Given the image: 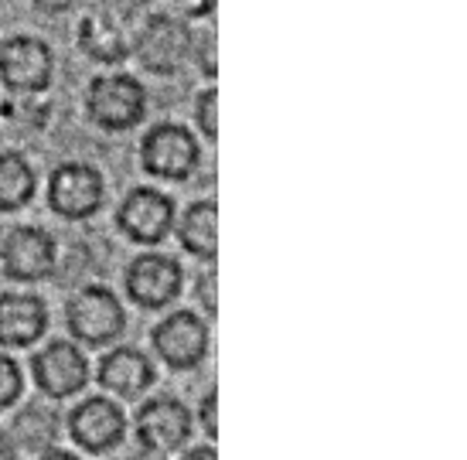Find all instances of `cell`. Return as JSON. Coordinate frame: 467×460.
Returning <instances> with one entry per match:
<instances>
[{
    "instance_id": "ac0fdd59",
    "label": "cell",
    "mask_w": 467,
    "mask_h": 460,
    "mask_svg": "<svg viewBox=\"0 0 467 460\" xmlns=\"http://www.w3.org/2000/svg\"><path fill=\"white\" fill-rule=\"evenodd\" d=\"M35 198V171L21 154H0V211L25 209Z\"/></svg>"
},
{
    "instance_id": "52a82bcc",
    "label": "cell",
    "mask_w": 467,
    "mask_h": 460,
    "mask_svg": "<svg viewBox=\"0 0 467 460\" xmlns=\"http://www.w3.org/2000/svg\"><path fill=\"white\" fill-rule=\"evenodd\" d=\"M154 348L171 368H195L208 355V328L205 321L192 311H178V314L164 317L154 328Z\"/></svg>"
},
{
    "instance_id": "cb8c5ba5",
    "label": "cell",
    "mask_w": 467,
    "mask_h": 460,
    "mask_svg": "<svg viewBox=\"0 0 467 460\" xmlns=\"http://www.w3.org/2000/svg\"><path fill=\"white\" fill-rule=\"evenodd\" d=\"M198 55H202V72H205V76H215V35H205Z\"/></svg>"
},
{
    "instance_id": "e0dca14e",
    "label": "cell",
    "mask_w": 467,
    "mask_h": 460,
    "mask_svg": "<svg viewBox=\"0 0 467 460\" xmlns=\"http://www.w3.org/2000/svg\"><path fill=\"white\" fill-rule=\"evenodd\" d=\"M178 239L198 260H215V252H219V205L215 201H195L178 225Z\"/></svg>"
},
{
    "instance_id": "7402d4cb",
    "label": "cell",
    "mask_w": 467,
    "mask_h": 460,
    "mask_svg": "<svg viewBox=\"0 0 467 460\" xmlns=\"http://www.w3.org/2000/svg\"><path fill=\"white\" fill-rule=\"evenodd\" d=\"M195 293H198V301H202V307H205L208 314H215L219 311V297H215V270H208V273H202L198 276V287H195Z\"/></svg>"
},
{
    "instance_id": "5bb4252c",
    "label": "cell",
    "mask_w": 467,
    "mask_h": 460,
    "mask_svg": "<svg viewBox=\"0 0 467 460\" xmlns=\"http://www.w3.org/2000/svg\"><path fill=\"white\" fill-rule=\"evenodd\" d=\"M48 328V311L38 297L4 293L0 297V344L7 348H27Z\"/></svg>"
},
{
    "instance_id": "484cf974",
    "label": "cell",
    "mask_w": 467,
    "mask_h": 460,
    "mask_svg": "<svg viewBox=\"0 0 467 460\" xmlns=\"http://www.w3.org/2000/svg\"><path fill=\"white\" fill-rule=\"evenodd\" d=\"M182 460H219V457H215V447H195L188 450Z\"/></svg>"
},
{
    "instance_id": "d4e9b609",
    "label": "cell",
    "mask_w": 467,
    "mask_h": 460,
    "mask_svg": "<svg viewBox=\"0 0 467 460\" xmlns=\"http://www.w3.org/2000/svg\"><path fill=\"white\" fill-rule=\"evenodd\" d=\"M38 11H48V14H62V11H68L76 0H31Z\"/></svg>"
},
{
    "instance_id": "30bf717a",
    "label": "cell",
    "mask_w": 467,
    "mask_h": 460,
    "mask_svg": "<svg viewBox=\"0 0 467 460\" xmlns=\"http://www.w3.org/2000/svg\"><path fill=\"white\" fill-rule=\"evenodd\" d=\"M52 48L38 38H11L0 45V79L14 92H41L52 82Z\"/></svg>"
},
{
    "instance_id": "44dd1931",
    "label": "cell",
    "mask_w": 467,
    "mask_h": 460,
    "mask_svg": "<svg viewBox=\"0 0 467 460\" xmlns=\"http://www.w3.org/2000/svg\"><path fill=\"white\" fill-rule=\"evenodd\" d=\"M219 92L215 89H205L202 96H198V106H195V119L198 127H202V133H205L208 140H215L219 137Z\"/></svg>"
},
{
    "instance_id": "7c38bea8",
    "label": "cell",
    "mask_w": 467,
    "mask_h": 460,
    "mask_svg": "<svg viewBox=\"0 0 467 460\" xmlns=\"http://www.w3.org/2000/svg\"><path fill=\"white\" fill-rule=\"evenodd\" d=\"M72 440H76L82 450L89 454H106L113 450L117 444H123V434H127V416L117 403L109 399H86L82 406L72 413Z\"/></svg>"
},
{
    "instance_id": "4fadbf2b",
    "label": "cell",
    "mask_w": 467,
    "mask_h": 460,
    "mask_svg": "<svg viewBox=\"0 0 467 460\" xmlns=\"http://www.w3.org/2000/svg\"><path fill=\"white\" fill-rule=\"evenodd\" d=\"M0 260L11 280H41L55 266V239L45 229L21 225L7 236Z\"/></svg>"
},
{
    "instance_id": "8992f818",
    "label": "cell",
    "mask_w": 467,
    "mask_h": 460,
    "mask_svg": "<svg viewBox=\"0 0 467 460\" xmlns=\"http://www.w3.org/2000/svg\"><path fill=\"white\" fill-rule=\"evenodd\" d=\"M188 436H192V413L171 395H157L150 403H143L137 413V440L154 454H171L184 447Z\"/></svg>"
},
{
    "instance_id": "ba28073f",
    "label": "cell",
    "mask_w": 467,
    "mask_h": 460,
    "mask_svg": "<svg viewBox=\"0 0 467 460\" xmlns=\"http://www.w3.org/2000/svg\"><path fill=\"white\" fill-rule=\"evenodd\" d=\"M127 293L147 311L168 307L182 293V266L164 252H143L127 270Z\"/></svg>"
},
{
    "instance_id": "7a4b0ae2",
    "label": "cell",
    "mask_w": 467,
    "mask_h": 460,
    "mask_svg": "<svg viewBox=\"0 0 467 460\" xmlns=\"http://www.w3.org/2000/svg\"><path fill=\"white\" fill-rule=\"evenodd\" d=\"M89 117L106 130H130L147 113V92L130 76H106L89 86Z\"/></svg>"
},
{
    "instance_id": "277c9868",
    "label": "cell",
    "mask_w": 467,
    "mask_h": 460,
    "mask_svg": "<svg viewBox=\"0 0 467 460\" xmlns=\"http://www.w3.org/2000/svg\"><path fill=\"white\" fill-rule=\"evenodd\" d=\"M188 55H192V31L182 21L161 14V17H150L143 25L140 38H137V58L147 72L171 76L184 66Z\"/></svg>"
},
{
    "instance_id": "5b68a950",
    "label": "cell",
    "mask_w": 467,
    "mask_h": 460,
    "mask_svg": "<svg viewBox=\"0 0 467 460\" xmlns=\"http://www.w3.org/2000/svg\"><path fill=\"white\" fill-rule=\"evenodd\" d=\"M48 205L62 219H89L103 205V174L89 164H62L48 184Z\"/></svg>"
},
{
    "instance_id": "ffe728a7",
    "label": "cell",
    "mask_w": 467,
    "mask_h": 460,
    "mask_svg": "<svg viewBox=\"0 0 467 460\" xmlns=\"http://www.w3.org/2000/svg\"><path fill=\"white\" fill-rule=\"evenodd\" d=\"M21 385H25L21 365L11 355H0V409L14 406L21 399Z\"/></svg>"
},
{
    "instance_id": "d6986e66",
    "label": "cell",
    "mask_w": 467,
    "mask_h": 460,
    "mask_svg": "<svg viewBox=\"0 0 467 460\" xmlns=\"http://www.w3.org/2000/svg\"><path fill=\"white\" fill-rule=\"evenodd\" d=\"M17 434L25 436V447H45L58 436V420L48 409L31 406L17 416Z\"/></svg>"
},
{
    "instance_id": "4316f807",
    "label": "cell",
    "mask_w": 467,
    "mask_h": 460,
    "mask_svg": "<svg viewBox=\"0 0 467 460\" xmlns=\"http://www.w3.org/2000/svg\"><path fill=\"white\" fill-rule=\"evenodd\" d=\"M0 460H17V450H14L11 436L0 434Z\"/></svg>"
},
{
    "instance_id": "83f0119b",
    "label": "cell",
    "mask_w": 467,
    "mask_h": 460,
    "mask_svg": "<svg viewBox=\"0 0 467 460\" xmlns=\"http://www.w3.org/2000/svg\"><path fill=\"white\" fill-rule=\"evenodd\" d=\"M41 460H78L76 454H66V450H48Z\"/></svg>"
},
{
    "instance_id": "6da1fadb",
    "label": "cell",
    "mask_w": 467,
    "mask_h": 460,
    "mask_svg": "<svg viewBox=\"0 0 467 460\" xmlns=\"http://www.w3.org/2000/svg\"><path fill=\"white\" fill-rule=\"evenodd\" d=\"M127 314L123 303L106 287H86L68 301V328L78 342L86 344H109L123 334Z\"/></svg>"
},
{
    "instance_id": "8fae6325",
    "label": "cell",
    "mask_w": 467,
    "mask_h": 460,
    "mask_svg": "<svg viewBox=\"0 0 467 460\" xmlns=\"http://www.w3.org/2000/svg\"><path fill=\"white\" fill-rule=\"evenodd\" d=\"M31 368H35L38 389L45 395H52V399H68V395H76L78 389L86 385V379H89L86 355L68 342H52L45 352L35 355Z\"/></svg>"
},
{
    "instance_id": "3957f363",
    "label": "cell",
    "mask_w": 467,
    "mask_h": 460,
    "mask_svg": "<svg viewBox=\"0 0 467 460\" xmlns=\"http://www.w3.org/2000/svg\"><path fill=\"white\" fill-rule=\"evenodd\" d=\"M198 140L192 133L178 127V123H161L154 130L143 137L140 144V160L143 168L157 178H168V181H184L192 178L198 168Z\"/></svg>"
},
{
    "instance_id": "9a60e30c",
    "label": "cell",
    "mask_w": 467,
    "mask_h": 460,
    "mask_svg": "<svg viewBox=\"0 0 467 460\" xmlns=\"http://www.w3.org/2000/svg\"><path fill=\"white\" fill-rule=\"evenodd\" d=\"M99 382L123 399H137L154 385V365L137 348H117L99 362Z\"/></svg>"
},
{
    "instance_id": "2e32d148",
    "label": "cell",
    "mask_w": 467,
    "mask_h": 460,
    "mask_svg": "<svg viewBox=\"0 0 467 460\" xmlns=\"http://www.w3.org/2000/svg\"><path fill=\"white\" fill-rule=\"evenodd\" d=\"M78 48L96 62H123L130 55V38L123 31V21L109 11H92L78 25Z\"/></svg>"
},
{
    "instance_id": "603a6c76",
    "label": "cell",
    "mask_w": 467,
    "mask_h": 460,
    "mask_svg": "<svg viewBox=\"0 0 467 460\" xmlns=\"http://www.w3.org/2000/svg\"><path fill=\"white\" fill-rule=\"evenodd\" d=\"M215 406H219V393L212 389V393L202 399V426H205V434L215 440L219 436V423H215Z\"/></svg>"
},
{
    "instance_id": "9c48e42d",
    "label": "cell",
    "mask_w": 467,
    "mask_h": 460,
    "mask_svg": "<svg viewBox=\"0 0 467 460\" xmlns=\"http://www.w3.org/2000/svg\"><path fill=\"white\" fill-rule=\"evenodd\" d=\"M119 229L140 242V246H157L161 239L171 232L174 225V201L164 191L154 188H137L127 195V201L119 205Z\"/></svg>"
}]
</instances>
